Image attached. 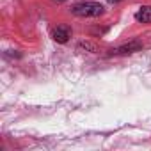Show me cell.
I'll use <instances>...</instances> for the list:
<instances>
[{"mask_svg": "<svg viewBox=\"0 0 151 151\" xmlns=\"http://www.w3.org/2000/svg\"><path fill=\"white\" fill-rule=\"evenodd\" d=\"M71 11L73 14H77L80 18H96V16H101L105 9L101 4H96V2H82V4H77Z\"/></svg>", "mask_w": 151, "mask_h": 151, "instance_id": "obj_1", "label": "cell"}, {"mask_svg": "<svg viewBox=\"0 0 151 151\" xmlns=\"http://www.w3.org/2000/svg\"><path fill=\"white\" fill-rule=\"evenodd\" d=\"M142 48V45L139 41H132L128 45H121L117 48H112L109 52V55H128V53H133V52H139Z\"/></svg>", "mask_w": 151, "mask_h": 151, "instance_id": "obj_2", "label": "cell"}, {"mask_svg": "<svg viewBox=\"0 0 151 151\" xmlns=\"http://www.w3.org/2000/svg\"><path fill=\"white\" fill-rule=\"evenodd\" d=\"M52 37H53V41H57V43L64 45V43H68V39L71 37V30H69V27H68V25H59V27H55V29H53Z\"/></svg>", "mask_w": 151, "mask_h": 151, "instance_id": "obj_3", "label": "cell"}, {"mask_svg": "<svg viewBox=\"0 0 151 151\" xmlns=\"http://www.w3.org/2000/svg\"><path fill=\"white\" fill-rule=\"evenodd\" d=\"M135 20L140 23H151V6H144L135 13Z\"/></svg>", "mask_w": 151, "mask_h": 151, "instance_id": "obj_4", "label": "cell"}, {"mask_svg": "<svg viewBox=\"0 0 151 151\" xmlns=\"http://www.w3.org/2000/svg\"><path fill=\"white\" fill-rule=\"evenodd\" d=\"M77 48H78V52H82V50H86V52H91V53L98 52V46H96V45H93V43H89V41H86V43H80Z\"/></svg>", "mask_w": 151, "mask_h": 151, "instance_id": "obj_5", "label": "cell"}, {"mask_svg": "<svg viewBox=\"0 0 151 151\" xmlns=\"http://www.w3.org/2000/svg\"><path fill=\"white\" fill-rule=\"evenodd\" d=\"M110 4H117V2H121V0H109Z\"/></svg>", "mask_w": 151, "mask_h": 151, "instance_id": "obj_6", "label": "cell"}, {"mask_svg": "<svg viewBox=\"0 0 151 151\" xmlns=\"http://www.w3.org/2000/svg\"><path fill=\"white\" fill-rule=\"evenodd\" d=\"M57 2H64V0H57Z\"/></svg>", "mask_w": 151, "mask_h": 151, "instance_id": "obj_7", "label": "cell"}]
</instances>
